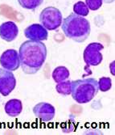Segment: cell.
I'll list each match as a JSON object with an SVG mask.
<instances>
[{
  "label": "cell",
  "instance_id": "1",
  "mask_svg": "<svg viewBox=\"0 0 115 135\" xmlns=\"http://www.w3.org/2000/svg\"><path fill=\"white\" fill-rule=\"evenodd\" d=\"M19 57L23 71L28 75H34L40 70L45 62L46 45L39 41H27L20 45Z\"/></svg>",
  "mask_w": 115,
  "mask_h": 135
},
{
  "label": "cell",
  "instance_id": "2",
  "mask_svg": "<svg viewBox=\"0 0 115 135\" xmlns=\"http://www.w3.org/2000/svg\"><path fill=\"white\" fill-rule=\"evenodd\" d=\"M62 30L68 38L76 42H84L90 34V23L83 16L72 13L63 20Z\"/></svg>",
  "mask_w": 115,
  "mask_h": 135
},
{
  "label": "cell",
  "instance_id": "3",
  "mask_svg": "<svg viewBox=\"0 0 115 135\" xmlns=\"http://www.w3.org/2000/svg\"><path fill=\"white\" fill-rule=\"evenodd\" d=\"M99 91L97 81L93 78L72 81L71 83V95L78 104L90 102Z\"/></svg>",
  "mask_w": 115,
  "mask_h": 135
},
{
  "label": "cell",
  "instance_id": "4",
  "mask_svg": "<svg viewBox=\"0 0 115 135\" xmlns=\"http://www.w3.org/2000/svg\"><path fill=\"white\" fill-rule=\"evenodd\" d=\"M62 14L60 11L54 7H45L40 15L41 25L47 30H56L60 26L62 22Z\"/></svg>",
  "mask_w": 115,
  "mask_h": 135
},
{
  "label": "cell",
  "instance_id": "5",
  "mask_svg": "<svg viewBox=\"0 0 115 135\" xmlns=\"http://www.w3.org/2000/svg\"><path fill=\"white\" fill-rule=\"evenodd\" d=\"M104 49L103 45L97 42L88 44L84 50L83 58L87 66H96L102 62V54L101 50Z\"/></svg>",
  "mask_w": 115,
  "mask_h": 135
},
{
  "label": "cell",
  "instance_id": "6",
  "mask_svg": "<svg viewBox=\"0 0 115 135\" xmlns=\"http://www.w3.org/2000/svg\"><path fill=\"white\" fill-rule=\"evenodd\" d=\"M16 79L13 73L0 68V93L3 96L9 95L15 88Z\"/></svg>",
  "mask_w": 115,
  "mask_h": 135
},
{
  "label": "cell",
  "instance_id": "7",
  "mask_svg": "<svg viewBox=\"0 0 115 135\" xmlns=\"http://www.w3.org/2000/svg\"><path fill=\"white\" fill-rule=\"evenodd\" d=\"M0 65L7 70H16L20 66L19 53L15 50H7L0 57Z\"/></svg>",
  "mask_w": 115,
  "mask_h": 135
},
{
  "label": "cell",
  "instance_id": "8",
  "mask_svg": "<svg viewBox=\"0 0 115 135\" xmlns=\"http://www.w3.org/2000/svg\"><path fill=\"white\" fill-rule=\"evenodd\" d=\"M33 113L36 118L40 119L41 121L48 122L52 120L55 117L56 110L52 104L41 102L37 104L33 108Z\"/></svg>",
  "mask_w": 115,
  "mask_h": 135
},
{
  "label": "cell",
  "instance_id": "9",
  "mask_svg": "<svg viewBox=\"0 0 115 135\" xmlns=\"http://www.w3.org/2000/svg\"><path fill=\"white\" fill-rule=\"evenodd\" d=\"M24 36L32 41H44L48 39V30L41 24L33 23L24 30Z\"/></svg>",
  "mask_w": 115,
  "mask_h": 135
},
{
  "label": "cell",
  "instance_id": "10",
  "mask_svg": "<svg viewBox=\"0 0 115 135\" xmlns=\"http://www.w3.org/2000/svg\"><path fill=\"white\" fill-rule=\"evenodd\" d=\"M18 33V27L14 22L8 21L0 25V37L7 42L14 41L17 37Z\"/></svg>",
  "mask_w": 115,
  "mask_h": 135
},
{
  "label": "cell",
  "instance_id": "11",
  "mask_svg": "<svg viewBox=\"0 0 115 135\" xmlns=\"http://www.w3.org/2000/svg\"><path fill=\"white\" fill-rule=\"evenodd\" d=\"M4 110L6 113L11 117H15L19 116L23 110V104L21 100L17 99L10 100L6 103Z\"/></svg>",
  "mask_w": 115,
  "mask_h": 135
},
{
  "label": "cell",
  "instance_id": "12",
  "mask_svg": "<svg viewBox=\"0 0 115 135\" xmlns=\"http://www.w3.org/2000/svg\"><path fill=\"white\" fill-rule=\"evenodd\" d=\"M69 70L65 66H58L53 72V79L58 83L63 81H65L69 77Z\"/></svg>",
  "mask_w": 115,
  "mask_h": 135
},
{
  "label": "cell",
  "instance_id": "13",
  "mask_svg": "<svg viewBox=\"0 0 115 135\" xmlns=\"http://www.w3.org/2000/svg\"><path fill=\"white\" fill-rule=\"evenodd\" d=\"M71 83L72 82L69 80H65L60 83H58L56 89L57 92L62 95H69L71 94Z\"/></svg>",
  "mask_w": 115,
  "mask_h": 135
},
{
  "label": "cell",
  "instance_id": "14",
  "mask_svg": "<svg viewBox=\"0 0 115 135\" xmlns=\"http://www.w3.org/2000/svg\"><path fill=\"white\" fill-rule=\"evenodd\" d=\"M44 2V0H18L19 4L25 9L35 10L40 7Z\"/></svg>",
  "mask_w": 115,
  "mask_h": 135
},
{
  "label": "cell",
  "instance_id": "15",
  "mask_svg": "<svg viewBox=\"0 0 115 135\" xmlns=\"http://www.w3.org/2000/svg\"><path fill=\"white\" fill-rule=\"evenodd\" d=\"M73 11L74 13L81 16H86L88 15L89 9L87 7L86 4L84 2H77L73 6Z\"/></svg>",
  "mask_w": 115,
  "mask_h": 135
},
{
  "label": "cell",
  "instance_id": "16",
  "mask_svg": "<svg viewBox=\"0 0 115 135\" xmlns=\"http://www.w3.org/2000/svg\"><path fill=\"white\" fill-rule=\"evenodd\" d=\"M98 84V88L99 90H101V91L106 92L107 91H109L111 87H112V81L109 78L107 77H102L99 79V81L97 82Z\"/></svg>",
  "mask_w": 115,
  "mask_h": 135
},
{
  "label": "cell",
  "instance_id": "17",
  "mask_svg": "<svg viewBox=\"0 0 115 135\" xmlns=\"http://www.w3.org/2000/svg\"><path fill=\"white\" fill-rule=\"evenodd\" d=\"M102 3H103L102 0H85V4L87 7L92 11L98 10L101 7Z\"/></svg>",
  "mask_w": 115,
  "mask_h": 135
}]
</instances>
